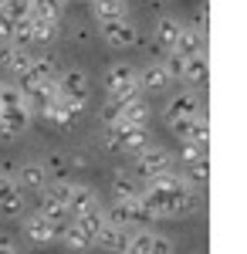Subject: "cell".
Wrapping results in <instances>:
<instances>
[{
  "label": "cell",
  "instance_id": "obj_21",
  "mask_svg": "<svg viewBox=\"0 0 247 254\" xmlns=\"http://www.w3.org/2000/svg\"><path fill=\"white\" fill-rule=\"evenodd\" d=\"M149 116H152V109L146 105V98H142V95L122 105V122H129V126H146Z\"/></svg>",
  "mask_w": 247,
  "mask_h": 254
},
{
  "label": "cell",
  "instance_id": "obj_27",
  "mask_svg": "<svg viewBox=\"0 0 247 254\" xmlns=\"http://www.w3.org/2000/svg\"><path fill=\"white\" fill-rule=\"evenodd\" d=\"M163 68H166V75H170L173 81H180L183 75H186V58H183V55H176V51H166Z\"/></svg>",
  "mask_w": 247,
  "mask_h": 254
},
{
  "label": "cell",
  "instance_id": "obj_23",
  "mask_svg": "<svg viewBox=\"0 0 247 254\" xmlns=\"http://www.w3.org/2000/svg\"><path fill=\"white\" fill-rule=\"evenodd\" d=\"M58 38V20H44V17H31V41L34 44H48Z\"/></svg>",
  "mask_w": 247,
  "mask_h": 254
},
{
  "label": "cell",
  "instance_id": "obj_30",
  "mask_svg": "<svg viewBox=\"0 0 247 254\" xmlns=\"http://www.w3.org/2000/svg\"><path fill=\"white\" fill-rule=\"evenodd\" d=\"M44 173H48V183H55V180H64L68 176V163L61 156H51L48 163H44Z\"/></svg>",
  "mask_w": 247,
  "mask_h": 254
},
{
  "label": "cell",
  "instance_id": "obj_26",
  "mask_svg": "<svg viewBox=\"0 0 247 254\" xmlns=\"http://www.w3.org/2000/svg\"><path fill=\"white\" fill-rule=\"evenodd\" d=\"M17 105H27L20 85H0V109H17Z\"/></svg>",
  "mask_w": 247,
  "mask_h": 254
},
{
  "label": "cell",
  "instance_id": "obj_32",
  "mask_svg": "<svg viewBox=\"0 0 247 254\" xmlns=\"http://www.w3.org/2000/svg\"><path fill=\"white\" fill-rule=\"evenodd\" d=\"M190 176L200 183V187H207V176H210V166H207V159H200V163H193L190 166Z\"/></svg>",
  "mask_w": 247,
  "mask_h": 254
},
{
  "label": "cell",
  "instance_id": "obj_24",
  "mask_svg": "<svg viewBox=\"0 0 247 254\" xmlns=\"http://www.w3.org/2000/svg\"><path fill=\"white\" fill-rule=\"evenodd\" d=\"M210 75V68H207V55H193V58H186V75L183 78L186 81H196V85H203Z\"/></svg>",
  "mask_w": 247,
  "mask_h": 254
},
{
  "label": "cell",
  "instance_id": "obj_34",
  "mask_svg": "<svg viewBox=\"0 0 247 254\" xmlns=\"http://www.w3.org/2000/svg\"><path fill=\"white\" fill-rule=\"evenodd\" d=\"M196 31H203V34L210 31V10H207V3L196 10Z\"/></svg>",
  "mask_w": 247,
  "mask_h": 254
},
{
  "label": "cell",
  "instance_id": "obj_31",
  "mask_svg": "<svg viewBox=\"0 0 247 254\" xmlns=\"http://www.w3.org/2000/svg\"><path fill=\"white\" fill-rule=\"evenodd\" d=\"M102 119H105V126H115V122H122V105L109 98V102L102 105Z\"/></svg>",
  "mask_w": 247,
  "mask_h": 254
},
{
  "label": "cell",
  "instance_id": "obj_15",
  "mask_svg": "<svg viewBox=\"0 0 247 254\" xmlns=\"http://www.w3.org/2000/svg\"><path fill=\"white\" fill-rule=\"evenodd\" d=\"M125 244H129L125 227H115V224L105 220V227H102L98 237H95V248H102V251H109V254H122V251H125Z\"/></svg>",
  "mask_w": 247,
  "mask_h": 254
},
{
  "label": "cell",
  "instance_id": "obj_6",
  "mask_svg": "<svg viewBox=\"0 0 247 254\" xmlns=\"http://www.w3.org/2000/svg\"><path fill=\"white\" fill-rule=\"evenodd\" d=\"M55 85H58V95L78 98V102H88V92H92L88 75H85L81 68H68V71H61V75L55 78Z\"/></svg>",
  "mask_w": 247,
  "mask_h": 254
},
{
  "label": "cell",
  "instance_id": "obj_7",
  "mask_svg": "<svg viewBox=\"0 0 247 254\" xmlns=\"http://www.w3.org/2000/svg\"><path fill=\"white\" fill-rule=\"evenodd\" d=\"M20 217H24V234H27L31 244L44 248V244H51V241L58 237V227L51 224V217H44L41 210H34V214H20Z\"/></svg>",
  "mask_w": 247,
  "mask_h": 254
},
{
  "label": "cell",
  "instance_id": "obj_35",
  "mask_svg": "<svg viewBox=\"0 0 247 254\" xmlns=\"http://www.w3.org/2000/svg\"><path fill=\"white\" fill-rule=\"evenodd\" d=\"M0 254H17V251H14V244H10V241H3V237H0Z\"/></svg>",
  "mask_w": 247,
  "mask_h": 254
},
{
  "label": "cell",
  "instance_id": "obj_3",
  "mask_svg": "<svg viewBox=\"0 0 247 254\" xmlns=\"http://www.w3.org/2000/svg\"><path fill=\"white\" fill-rule=\"evenodd\" d=\"M98 34H102L105 44H112V48H132L135 41H139V31H135L132 17L102 20V24H98Z\"/></svg>",
  "mask_w": 247,
  "mask_h": 254
},
{
  "label": "cell",
  "instance_id": "obj_14",
  "mask_svg": "<svg viewBox=\"0 0 247 254\" xmlns=\"http://www.w3.org/2000/svg\"><path fill=\"white\" fill-rule=\"evenodd\" d=\"M173 78L166 75V68H163V61H149L142 71H139V88L142 92H163V88H170Z\"/></svg>",
  "mask_w": 247,
  "mask_h": 254
},
{
  "label": "cell",
  "instance_id": "obj_5",
  "mask_svg": "<svg viewBox=\"0 0 247 254\" xmlns=\"http://www.w3.org/2000/svg\"><path fill=\"white\" fill-rule=\"evenodd\" d=\"M105 220L115 224V227H139L142 220H149V214L142 210V203L132 196V200H115L112 210L105 214Z\"/></svg>",
  "mask_w": 247,
  "mask_h": 254
},
{
  "label": "cell",
  "instance_id": "obj_29",
  "mask_svg": "<svg viewBox=\"0 0 247 254\" xmlns=\"http://www.w3.org/2000/svg\"><path fill=\"white\" fill-rule=\"evenodd\" d=\"M14 44H20V48H31V44H34V41H31V17L14 20Z\"/></svg>",
  "mask_w": 247,
  "mask_h": 254
},
{
  "label": "cell",
  "instance_id": "obj_18",
  "mask_svg": "<svg viewBox=\"0 0 247 254\" xmlns=\"http://www.w3.org/2000/svg\"><path fill=\"white\" fill-rule=\"evenodd\" d=\"M58 237H61V241H64V248H71V251H88V248H95V237L88 234L75 217L68 220V227H64Z\"/></svg>",
  "mask_w": 247,
  "mask_h": 254
},
{
  "label": "cell",
  "instance_id": "obj_25",
  "mask_svg": "<svg viewBox=\"0 0 247 254\" xmlns=\"http://www.w3.org/2000/svg\"><path fill=\"white\" fill-rule=\"evenodd\" d=\"M0 14L10 17V20L31 17V0H3V3H0Z\"/></svg>",
  "mask_w": 247,
  "mask_h": 254
},
{
  "label": "cell",
  "instance_id": "obj_33",
  "mask_svg": "<svg viewBox=\"0 0 247 254\" xmlns=\"http://www.w3.org/2000/svg\"><path fill=\"white\" fill-rule=\"evenodd\" d=\"M0 44H14V20L0 14Z\"/></svg>",
  "mask_w": 247,
  "mask_h": 254
},
{
  "label": "cell",
  "instance_id": "obj_17",
  "mask_svg": "<svg viewBox=\"0 0 247 254\" xmlns=\"http://www.w3.org/2000/svg\"><path fill=\"white\" fill-rule=\"evenodd\" d=\"M180 31H183V24L176 17H159L156 20V27H152V41H156V48H163V51H173V44L180 38Z\"/></svg>",
  "mask_w": 247,
  "mask_h": 254
},
{
  "label": "cell",
  "instance_id": "obj_19",
  "mask_svg": "<svg viewBox=\"0 0 247 254\" xmlns=\"http://www.w3.org/2000/svg\"><path fill=\"white\" fill-rule=\"evenodd\" d=\"M92 14L95 20H119V17H129V7L125 0H92Z\"/></svg>",
  "mask_w": 247,
  "mask_h": 254
},
{
  "label": "cell",
  "instance_id": "obj_9",
  "mask_svg": "<svg viewBox=\"0 0 247 254\" xmlns=\"http://www.w3.org/2000/svg\"><path fill=\"white\" fill-rule=\"evenodd\" d=\"M196 116H200V102L190 92H180L166 102V126L170 122H186V119H196Z\"/></svg>",
  "mask_w": 247,
  "mask_h": 254
},
{
  "label": "cell",
  "instance_id": "obj_28",
  "mask_svg": "<svg viewBox=\"0 0 247 254\" xmlns=\"http://www.w3.org/2000/svg\"><path fill=\"white\" fill-rule=\"evenodd\" d=\"M183 163L186 166H193V163H200V159H207V146L203 142H193V139H183Z\"/></svg>",
  "mask_w": 247,
  "mask_h": 254
},
{
  "label": "cell",
  "instance_id": "obj_16",
  "mask_svg": "<svg viewBox=\"0 0 247 254\" xmlns=\"http://www.w3.org/2000/svg\"><path fill=\"white\" fill-rule=\"evenodd\" d=\"M51 78H58L55 58H48V55H31V64H27V71L20 75V81H51Z\"/></svg>",
  "mask_w": 247,
  "mask_h": 254
},
{
  "label": "cell",
  "instance_id": "obj_12",
  "mask_svg": "<svg viewBox=\"0 0 247 254\" xmlns=\"http://www.w3.org/2000/svg\"><path fill=\"white\" fill-rule=\"evenodd\" d=\"M14 180H17V187L27 193V190H44L48 187V173H44V163H20L17 173H14Z\"/></svg>",
  "mask_w": 247,
  "mask_h": 254
},
{
  "label": "cell",
  "instance_id": "obj_37",
  "mask_svg": "<svg viewBox=\"0 0 247 254\" xmlns=\"http://www.w3.org/2000/svg\"><path fill=\"white\" fill-rule=\"evenodd\" d=\"M0 3H3V0H0Z\"/></svg>",
  "mask_w": 247,
  "mask_h": 254
},
{
  "label": "cell",
  "instance_id": "obj_13",
  "mask_svg": "<svg viewBox=\"0 0 247 254\" xmlns=\"http://www.w3.org/2000/svg\"><path fill=\"white\" fill-rule=\"evenodd\" d=\"M173 51H176V55H183V58L207 55V34H203V31H196V27H183V31H180V38H176V44H173Z\"/></svg>",
  "mask_w": 247,
  "mask_h": 254
},
{
  "label": "cell",
  "instance_id": "obj_20",
  "mask_svg": "<svg viewBox=\"0 0 247 254\" xmlns=\"http://www.w3.org/2000/svg\"><path fill=\"white\" fill-rule=\"evenodd\" d=\"M112 190H115V200H132L139 193V180H135L129 170H115L112 173Z\"/></svg>",
  "mask_w": 247,
  "mask_h": 254
},
{
  "label": "cell",
  "instance_id": "obj_22",
  "mask_svg": "<svg viewBox=\"0 0 247 254\" xmlns=\"http://www.w3.org/2000/svg\"><path fill=\"white\" fill-rule=\"evenodd\" d=\"M61 14H64V0H31V17L61 20Z\"/></svg>",
  "mask_w": 247,
  "mask_h": 254
},
{
  "label": "cell",
  "instance_id": "obj_11",
  "mask_svg": "<svg viewBox=\"0 0 247 254\" xmlns=\"http://www.w3.org/2000/svg\"><path fill=\"white\" fill-rule=\"evenodd\" d=\"M31 64V48H20V44H0V68H7L10 75H24Z\"/></svg>",
  "mask_w": 247,
  "mask_h": 254
},
{
  "label": "cell",
  "instance_id": "obj_2",
  "mask_svg": "<svg viewBox=\"0 0 247 254\" xmlns=\"http://www.w3.org/2000/svg\"><path fill=\"white\" fill-rule=\"evenodd\" d=\"M135 159H139V163H135V173L142 176V180H156V176H163V173L173 170V156L163 146H146Z\"/></svg>",
  "mask_w": 247,
  "mask_h": 254
},
{
  "label": "cell",
  "instance_id": "obj_8",
  "mask_svg": "<svg viewBox=\"0 0 247 254\" xmlns=\"http://www.w3.org/2000/svg\"><path fill=\"white\" fill-rule=\"evenodd\" d=\"M0 210H3L7 217L24 214V190L17 187L14 176H0Z\"/></svg>",
  "mask_w": 247,
  "mask_h": 254
},
{
  "label": "cell",
  "instance_id": "obj_1",
  "mask_svg": "<svg viewBox=\"0 0 247 254\" xmlns=\"http://www.w3.org/2000/svg\"><path fill=\"white\" fill-rule=\"evenodd\" d=\"M105 146L109 149H119L125 156H139L149 142V126H129V122H115L105 129Z\"/></svg>",
  "mask_w": 247,
  "mask_h": 254
},
{
  "label": "cell",
  "instance_id": "obj_36",
  "mask_svg": "<svg viewBox=\"0 0 247 254\" xmlns=\"http://www.w3.org/2000/svg\"><path fill=\"white\" fill-rule=\"evenodd\" d=\"M64 3H71V0H64Z\"/></svg>",
  "mask_w": 247,
  "mask_h": 254
},
{
  "label": "cell",
  "instance_id": "obj_4",
  "mask_svg": "<svg viewBox=\"0 0 247 254\" xmlns=\"http://www.w3.org/2000/svg\"><path fill=\"white\" fill-rule=\"evenodd\" d=\"M81 112H85V102L58 95L51 105H44V109H41L38 116H41V119H48L51 126H71V122H78V119H81Z\"/></svg>",
  "mask_w": 247,
  "mask_h": 254
},
{
  "label": "cell",
  "instance_id": "obj_10",
  "mask_svg": "<svg viewBox=\"0 0 247 254\" xmlns=\"http://www.w3.org/2000/svg\"><path fill=\"white\" fill-rule=\"evenodd\" d=\"M98 207V196L92 187H85V183H68V214L78 217V214H88V210H95Z\"/></svg>",
  "mask_w": 247,
  "mask_h": 254
}]
</instances>
